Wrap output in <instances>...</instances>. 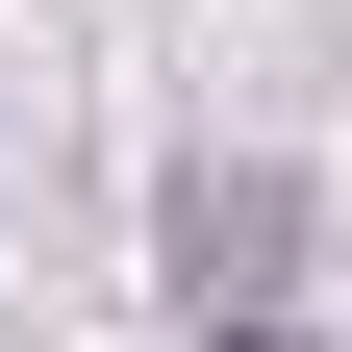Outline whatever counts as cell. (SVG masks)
Returning a JSON list of instances; mask_svg holds the SVG:
<instances>
[{
    "label": "cell",
    "mask_w": 352,
    "mask_h": 352,
    "mask_svg": "<svg viewBox=\"0 0 352 352\" xmlns=\"http://www.w3.org/2000/svg\"><path fill=\"white\" fill-rule=\"evenodd\" d=\"M277 252H302L277 176H201V201H176V277H201V302H277Z\"/></svg>",
    "instance_id": "cell-1"
}]
</instances>
